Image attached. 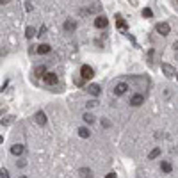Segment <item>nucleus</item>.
Returning <instances> with one entry per match:
<instances>
[{
    "label": "nucleus",
    "mask_w": 178,
    "mask_h": 178,
    "mask_svg": "<svg viewBox=\"0 0 178 178\" xmlns=\"http://www.w3.org/2000/svg\"><path fill=\"white\" fill-rule=\"evenodd\" d=\"M157 32L162 34V36H167V34L171 32V27H169V23H166V22L159 23V25H157Z\"/></svg>",
    "instance_id": "obj_4"
},
{
    "label": "nucleus",
    "mask_w": 178,
    "mask_h": 178,
    "mask_svg": "<svg viewBox=\"0 0 178 178\" xmlns=\"http://www.w3.org/2000/svg\"><path fill=\"white\" fill-rule=\"evenodd\" d=\"M45 32H46V27H41V30H39V36H45Z\"/></svg>",
    "instance_id": "obj_28"
},
{
    "label": "nucleus",
    "mask_w": 178,
    "mask_h": 178,
    "mask_svg": "<svg viewBox=\"0 0 178 178\" xmlns=\"http://www.w3.org/2000/svg\"><path fill=\"white\" fill-rule=\"evenodd\" d=\"M82 118H84V121L89 123V125H91V123H95V116H93L91 112H86V114H84Z\"/></svg>",
    "instance_id": "obj_19"
},
{
    "label": "nucleus",
    "mask_w": 178,
    "mask_h": 178,
    "mask_svg": "<svg viewBox=\"0 0 178 178\" xmlns=\"http://www.w3.org/2000/svg\"><path fill=\"white\" fill-rule=\"evenodd\" d=\"M143 103H144V96L139 95V93H135V95L130 98V105L132 107H139V105H143Z\"/></svg>",
    "instance_id": "obj_2"
},
{
    "label": "nucleus",
    "mask_w": 178,
    "mask_h": 178,
    "mask_svg": "<svg viewBox=\"0 0 178 178\" xmlns=\"http://www.w3.org/2000/svg\"><path fill=\"white\" fill-rule=\"evenodd\" d=\"M160 169H162L164 173H171V171H173V166H171L167 160H162V162H160Z\"/></svg>",
    "instance_id": "obj_15"
},
{
    "label": "nucleus",
    "mask_w": 178,
    "mask_h": 178,
    "mask_svg": "<svg viewBox=\"0 0 178 178\" xmlns=\"http://www.w3.org/2000/svg\"><path fill=\"white\" fill-rule=\"evenodd\" d=\"M87 91L93 96H98V95H100V86H98V84H91V86L87 87Z\"/></svg>",
    "instance_id": "obj_13"
},
{
    "label": "nucleus",
    "mask_w": 178,
    "mask_h": 178,
    "mask_svg": "<svg viewBox=\"0 0 178 178\" xmlns=\"http://www.w3.org/2000/svg\"><path fill=\"white\" fill-rule=\"evenodd\" d=\"M176 78H178V73H176Z\"/></svg>",
    "instance_id": "obj_33"
},
{
    "label": "nucleus",
    "mask_w": 178,
    "mask_h": 178,
    "mask_svg": "<svg viewBox=\"0 0 178 178\" xmlns=\"http://www.w3.org/2000/svg\"><path fill=\"white\" fill-rule=\"evenodd\" d=\"M116 176H118L116 173H109V175H107V176H105V178H116Z\"/></svg>",
    "instance_id": "obj_29"
},
{
    "label": "nucleus",
    "mask_w": 178,
    "mask_h": 178,
    "mask_svg": "<svg viewBox=\"0 0 178 178\" xmlns=\"http://www.w3.org/2000/svg\"><path fill=\"white\" fill-rule=\"evenodd\" d=\"M127 89H128V84L119 82V84H116V87H114V95H116V96H121V95H125V93H127Z\"/></svg>",
    "instance_id": "obj_6"
},
{
    "label": "nucleus",
    "mask_w": 178,
    "mask_h": 178,
    "mask_svg": "<svg viewBox=\"0 0 178 178\" xmlns=\"http://www.w3.org/2000/svg\"><path fill=\"white\" fill-rule=\"evenodd\" d=\"M102 127L109 128V127H111V121H109V119H102Z\"/></svg>",
    "instance_id": "obj_23"
},
{
    "label": "nucleus",
    "mask_w": 178,
    "mask_h": 178,
    "mask_svg": "<svg viewBox=\"0 0 178 178\" xmlns=\"http://www.w3.org/2000/svg\"><path fill=\"white\" fill-rule=\"evenodd\" d=\"M75 29H77V23L73 22V20H66V22H64V30H66V32H73Z\"/></svg>",
    "instance_id": "obj_11"
},
{
    "label": "nucleus",
    "mask_w": 178,
    "mask_h": 178,
    "mask_svg": "<svg viewBox=\"0 0 178 178\" xmlns=\"http://www.w3.org/2000/svg\"><path fill=\"white\" fill-rule=\"evenodd\" d=\"M13 118H7V119H2V125H7V123H11Z\"/></svg>",
    "instance_id": "obj_27"
},
{
    "label": "nucleus",
    "mask_w": 178,
    "mask_h": 178,
    "mask_svg": "<svg viewBox=\"0 0 178 178\" xmlns=\"http://www.w3.org/2000/svg\"><path fill=\"white\" fill-rule=\"evenodd\" d=\"M34 32H36V30H34V27H27V30H25V36L30 39V38H34Z\"/></svg>",
    "instance_id": "obj_20"
},
{
    "label": "nucleus",
    "mask_w": 178,
    "mask_h": 178,
    "mask_svg": "<svg viewBox=\"0 0 178 178\" xmlns=\"http://www.w3.org/2000/svg\"><path fill=\"white\" fill-rule=\"evenodd\" d=\"M175 2H178V0H175Z\"/></svg>",
    "instance_id": "obj_34"
},
{
    "label": "nucleus",
    "mask_w": 178,
    "mask_h": 178,
    "mask_svg": "<svg viewBox=\"0 0 178 178\" xmlns=\"http://www.w3.org/2000/svg\"><path fill=\"white\" fill-rule=\"evenodd\" d=\"M159 155H160V148H153V150L150 151V155H148V159H150V160H153V159H157Z\"/></svg>",
    "instance_id": "obj_18"
},
{
    "label": "nucleus",
    "mask_w": 178,
    "mask_h": 178,
    "mask_svg": "<svg viewBox=\"0 0 178 178\" xmlns=\"http://www.w3.org/2000/svg\"><path fill=\"white\" fill-rule=\"evenodd\" d=\"M162 71H164V75H166L167 78H173L176 73H175V68L171 66V64H167V62H164L162 64Z\"/></svg>",
    "instance_id": "obj_5"
},
{
    "label": "nucleus",
    "mask_w": 178,
    "mask_h": 178,
    "mask_svg": "<svg viewBox=\"0 0 178 178\" xmlns=\"http://www.w3.org/2000/svg\"><path fill=\"white\" fill-rule=\"evenodd\" d=\"M80 77H84L86 80H89V78L95 77V70L91 66H87V64H84L82 68H80Z\"/></svg>",
    "instance_id": "obj_1"
},
{
    "label": "nucleus",
    "mask_w": 178,
    "mask_h": 178,
    "mask_svg": "<svg viewBox=\"0 0 178 178\" xmlns=\"http://www.w3.org/2000/svg\"><path fill=\"white\" fill-rule=\"evenodd\" d=\"M0 175H2V178H9V171H7V169H2Z\"/></svg>",
    "instance_id": "obj_24"
},
{
    "label": "nucleus",
    "mask_w": 178,
    "mask_h": 178,
    "mask_svg": "<svg viewBox=\"0 0 178 178\" xmlns=\"http://www.w3.org/2000/svg\"><path fill=\"white\" fill-rule=\"evenodd\" d=\"M78 176L80 178H93V171L89 167H80L78 169Z\"/></svg>",
    "instance_id": "obj_10"
},
{
    "label": "nucleus",
    "mask_w": 178,
    "mask_h": 178,
    "mask_svg": "<svg viewBox=\"0 0 178 178\" xmlns=\"http://www.w3.org/2000/svg\"><path fill=\"white\" fill-rule=\"evenodd\" d=\"M43 78H45V82L48 84V86H55V84L59 82V77H57L55 73H46Z\"/></svg>",
    "instance_id": "obj_8"
},
{
    "label": "nucleus",
    "mask_w": 178,
    "mask_h": 178,
    "mask_svg": "<svg viewBox=\"0 0 178 178\" xmlns=\"http://www.w3.org/2000/svg\"><path fill=\"white\" fill-rule=\"evenodd\" d=\"M25 9H27V11H32V2H27V4H25Z\"/></svg>",
    "instance_id": "obj_26"
},
{
    "label": "nucleus",
    "mask_w": 178,
    "mask_h": 178,
    "mask_svg": "<svg viewBox=\"0 0 178 178\" xmlns=\"http://www.w3.org/2000/svg\"><path fill=\"white\" fill-rule=\"evenodd\" d=\"M173 48H175V50H178V41H175V43H173Z\"/></svg>",
    "instance_id": "obj_30"
},
{
    "label": "nucleus",
    "mask_w": 178,
    "mask_h": 178,
    "mask_svg": "<svg viewBox=\"0 0 178 178\" xmlns=\"http://www.w3.org/2000/svg\"><path fill=\"white\" fill-rule=\"evenodd\" d=\"M0 4L4 6V4H9V0H0Z\"/></svg>",
    "instance_id": "obj_31"
},
{
    "label": "nucleus",
    "mask_w": 178,
    "mask_h": 178,
    "mask_svg": "<svg viewBox=\"0 0 178 178\" xmlns=\"http://www.w3.org/2000/svg\"><path fill=\"white\" fill-rule=\"evenodd\" d=\"M36 52H38L39 55H45V54H48V52H50V45H39Z\"/></svg>",
    "instance_id": "obj_14"
},
{
    "label": "nucleus",
    "mask_w": 178,
    "mask_h": 178,
    "mask_svg": "<svg viewBox=\"0 0 178 178\" xmlns=\"http://www.w3.org/2000/svg\"><path fill=\"white\" fill-rule=\"evenodd\" d=\"M116 27L119 29V30H123V32H127L128 30V25H127V22L123 20L121 14H116Z\"/></svg>",
    "instance_id": "obj_7"
},
{
    "label": "nucleus",
    "mask_w": 178,
    "mask_h": 178,
    "mask_svg": "<svg viewBox=\"0 0 178 178\" xmlns=\"http://www.w3.org/2000/svg\"><path fill=\"white\" fill-rule=\"evenodd\" d=\"M34 75H36V77H45V75H46V68H45V66H38L36 70H34Z\"/></svg>",
    "instance_id": "obj_17"
},
{
    "label": "nucleus",
    "mask_w": 178,
    "mask_h": 178,
    "mask_svg": "<svg viewBox=\"0 0 178 178\" xmlns=\"http://www.w3.org/2000/svg\"><path fill=\"white\" fill-rule=\"evenodd\" d=\"M11 153L13 155H16V157H20L23 153V144H14V146H11Z\"/></svg>",
    "instance_id": "obj_12"
},
{
    "label": "nucleus",
    "mask_w": 178,
    "mask_h": 178,
    "mask_svg": "<svg viewBox=\"0 0 178 178\" xmlns=\"http://www.w3.org/2000/svg\"><path fill=\"white\" fill-rule=\"evenodd\" d=\"M98 105V102L96 100H91V102H87V103H86V107H87V109H93V107H96Z\"/></svg>",
    "instance_id": "obj_22"
},
{
    "label": "nucleus",
    "mask_w": 178,
    "mask_h": 178,
    "mask_svg": "<svg viewBox=\"0 0 178 178\" xmlns=\"http://www.w3.org/2000/svg\"><path fill=\"white\" fill-rule=\"evenodd\" d=\"M34 119H36V123H38L39 127H45V125H46V114H45L43 111L36 112V116H34Z\"/></svg>",
    "instance_id": "obj_9"
},
{
    "label": "nucleus",
    "mask_w": 178,
    "mask_h": 178,
    "mask_svg": "<svg viewBox=\"0 0 178 178\" xmlns=\"http://www.w3.org/2000/svg\"><path fill=\"white\" fill-rule=\"evenodd\" d=\"M107 25H109V20H107L103 14H100V16L95 18V27H96V29H105Z\"/></svg>",
    "instance_id": "obj_3"
},
{
    "label": "nucleus",
    "mask_w": 178,
    "mask_h": 178,
    "mask_svg": "<svg viewBox=\"0 0 178 178\" xmlns=\"http://www.w3.org/2000/svg\"><path fill=\"white\" fill-rule=\"evenodd\" d=\"M84 80H86V78L80 77V78H77V80H75V84H77V86H84Z\"/></svg>",
    "instance_id": "obj_25"
},
{
    "label": "nucleus",
    "mask_w": 178,
    "mask_h": 178,
    "mask_svg": "<svg viewBox=\"0 0 178 178\" xmlns=\"http://www.w3.org/2000/svg\"><path fill=\"white\" fill-rule=\"evenodd\" d=\"M143 16H144V18H151V16H153V13H151V9L144 7V9H143Z\"/></svg>",
    "instance_id": "obj_21"
},
{
    "label": "nucleus",
    "mask_w": 178,
    "mask_h": 178,
    "mask_svg": "<svg viewBox=\"0 0 178 178\" xmlns=\"http://www.w3.org/2000/svg\"><path fill=\"white\" fill-rule=\"evenodd\" d=\"M18 178H27V176H18Z\"/></svg>",
    "instance_id": "obj_32"
},
{
    "label": "nucleus",
    "mask_w": 178,
    "mask_h": 178,
    "mask_svg": "<svg viewBox=\"0 0 178 178\" xmlns=\"http://www.w3.org/2000/svg\"><path fill=\"white\" fill-rule=\"evenodd\" d=\"M78 135H80L82 139H87L89 135H91V132H89V128H86V127H80V128H78Z\"/></svg>",
    "instance_id": "obj_16"
}]
</instances>
